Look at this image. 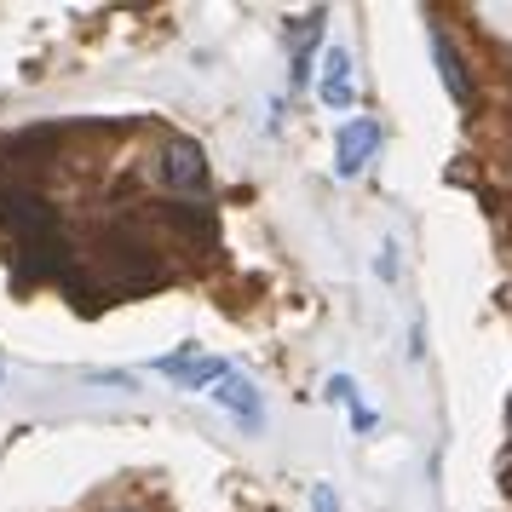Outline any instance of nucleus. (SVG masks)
I'll return each instance as SVG.
<instances>
[{
	"label": "nucleus",
	"mask_w": 512,
	"mask_h": 512,
	"mask_svg": "<svg viewBox=\"0 0 512 512\" xmlns=\"http://www.w3.org/2000/svg\"><path fill=\"white\" fill-rule=\"evenodd\" d=\"M162 173H167V185L173 190H202L208 185V167H202V150L190 139H173L167 144V162H162Z\"/></svg>",
	"instance_id": "obj_3"
},
{
	"label": "nucleus",
	"mask_w": 512,
	"mask_h": 512,
	"mask_svg": "<svg viewBox=\"0 0 512 512\" xmlns=\"http://www.w3.org/2000/svg\"><path fill=\"white\" fill-rule=\"evenodd\" d=\"M0 380H6V363H0Z\"/></svg>",
	"instance_id": "obj_9"
},
{
	"label": "nucleus",
	"mask_w": 512,
	"mask_h": 512,
	"mask_svg": "<svg viewBox=\"0 0 512 512\" xmlns=\"http://www.w3.org/2000/svg\"><path fill=\"white\" fill-rule=\"evenodd\" d=\"M311 495H317V512H334V489H328V484H317Z\"/></svg>",
	"instance_id": "obj_8"
},
{
	"label": "nucleus",
	"mask_w": 512,
	"mask_h": 512,
	"mask_svg": "<svg viewBox=\"0 0 512 512\" xmlns=\"http://www.w3.org/2000/svg\"><path fill=\"white\" fill-rule=\"evenodd\" d=\"M392 254H397V248H392V242H386V248H380V277H386V282L397 277V259H392Z\"/></svg>",
	"instance_id": "obj_7"
},
{
	"label": "nucleus",
	"mask_w": 512,
	"mask_h": 512,
	"mask_svg": "<svg viewBox=\"0 0 512 512\" xmlns=\"http://www.w3.org/2000/svg\"><path fill=\"white\" fill-rule=\"evenodd\" d=\"M380 150V127H374L369 116H357L340 127V139H334V173L340 179H357L363 167H369V156Z\"/></svg>",
	"instance_id": "obj_2"
},
{
	"label": "nucleus",
	"mask_w": 512,
	"mask_h": 512,
	"mask_svg": "<svg viewBox=\"0 0 512 512\" xmlns=\"http://www.w3.org/2000/svg\"><path fill=\"white\" fill-rule=\"evenodd\" d=\"M317 98H323L328 110H351V104H357V93H351V52H346V47H328V58H323V87H317Z\"/></svg>",
	"instance_id": "obj_4"
},
{
	"label": "nucleus",
	"mask_w": 512,
	"mask_h": 512,
	"mask_svg": "<svg viewBox=\"0 0 512 512\" xmlns=\"http://www.w3.org/2000/svg\"><path fill=\"white\" fill-rule=\"evenodd\" d=\"M346 415H351V432H357V438H363V432H374V426H380V415H374V409H369V403H363V397L351 403Z\"/></svg>",
	"instance_id": "obj_6"
},
{
	"label": "nucleus",
	"mask_w": 512,
	"mask_h": 512,
	"mask_svg": "<svg viewBox=\"0 0 512 512\" xmlns=\"http://www.w3.org/2000/svg\"><path fill=\"white\" fill-rule=\"evenodd\" d=\"M208 397L219 403V409H231L242 432H259V426H265V397L254 392V380H248L242 369H225V374L208 386Z\"/></svg>",
	"instance_id": "obj_1"
},
{
	"label": "nucleus",
	"mask_w": 512,
	"mask_h": 512,
	"mask_svg": "<svg viewBox=\"0 0 512 512\" xmlns=\"http://www.w3.org/2000/svg\"><path fill=\"white\" fill-rule=\"evenodd\" d=\"M432 58H438V75H443V87H449V98H455L461 110H472V81H466V64H461V52H455V41H449L443 29H432Z\"/></svg>",
	"instance_id": "obj_5"
}]
</instances>
